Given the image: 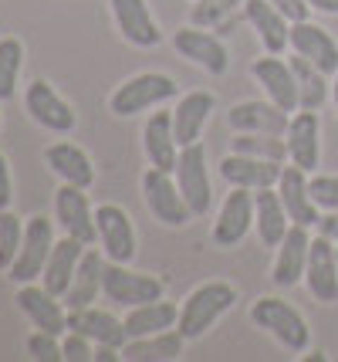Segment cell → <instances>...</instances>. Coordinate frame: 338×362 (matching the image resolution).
<instances>
[{"instance_id": "18", "label": "cell", "mask_w": 338, "mask_h": 362, "mask_svg": "<svg viewBox=\"0 0 338 362\" xmlns=\"http://www.w3.org/2000/svg\"><path fill=\"white\" fill-rule=\"evenodd\" d=\"M109 7H112V21L119 34L132 47L162 45V31L156 24V17H152V11H149V0H109Z\"/></svg>"}, {"instance_id": "4", "label": "cell", "mask_w": 338, "mask_h": 362, "mask_svg": "<svg viewBox=\"0 0 338 362\" xmlns=\"http://www.w3.org/2000/svg\"><path fill=\"white\" fill-rule=\"evenodd\" d=\"M51 251H54V221L44 214H34L24 223V244L17 251L14 264L7 268V278L14 284L41 281V271L48 264Z\"/></svg>"}, {"instance_id": "46", "label": "cell", "mask_w": 338, "mask_h": 362, "mask_svg": "<svg viewBox=\"0 0 338 362\" xmlns=\"http://www.w3.org/2000/svg\"><path fill=\"white\" fill-rule=\"evenodd\" d=\"M332 102H335V112H338V75H335V81H332Z\"/></svg>"}, {"instance_id": "38", "label": "cell", "mask_w": 338, "mask_h": 362, "mask_svg": "<svg viewBox=\"0 0 338 362\" xmlns=\"http://www.w3.org/2000/svg\"><path fill=\"white\" fill-rule=\"evenodd\" d=\"M28 356L34 362H65V349H61V335H54V332H44V329H34L28 335Z\"/></svg>"}, {"instance_id": "33", "label": "cell", "mask_w": 338, "mask_h": 362, "mask_svg": "<svg viewBox=\"0 0 338 362\" xmlns=\"http://www.w3.org/2000/svg\"><path fill=\"white\" fill-rule=\"evenodd\" d=\"M237 11H243V0H193L190 7V24L196 28H210L220 37L237 28Z\"/></svg>"}, {"instance_id": "7", "label": "cell", "mask_w": 338, "mask_h": 362, "mask_svg": "<svg viewBox=\"0 0 338 362\" xmlns=\"http://www.w3.org/2000/svg\"><path fill=\"white\" fill-rule=\"evenodd\" d=\"M166 284L156 274H145V271H132L129 264H119V261H109L105 264V298L112 305H122V308H135V305H145V301L162 298Z\"/></svg>"}, {"instance_id": "9", "label": "cell", "mask_w": 338, "mask_h": 362, "mask_svg": "<svg viewBox=\"0 0 338 362\" xmlns=\"http://www.w3.org/2000/svg\"><path fill=\"white\" fill-rule=\"evenodd\" d=\"M95 227H98V247L109 261L132 264L135 261V227L132 217L119 204H98L95 206Z\"/></svg>"}, {"instance_id": "35", "label": "cell", "mask_w": 338, "mask_h": 362, "mask_svg": "<svg viewBox=\"0 0 338 362\" xmlns=\"http://www.w3.org/2000/svg\"><path fill=\"white\" fill-rule=\"evenodd\" d=\"M230 153L267 159V163H284L288 142H284V136H267V132H237V139L230 142Z\"/></svg>"}, {"instance_id": "24", "label": "cell", "mask_w": 338, "mask_h": 362, "mask_svg": "<svg viewBox=\"0 0 338 362\" xmlns=\"http://www.w3.org/2000/svg\"><path fill=\"white\" fill-rule=\"evenodd\" d=\"M243 21L254 28L267 54H281L291 47V21L267 0H243Z\"/></svg>"}, {"instance_id": "14", "label": "cell", "mask_w": 338, "mask_h": 362, "mask_svg": "<svg viewBox=\"0 0 338 362\" xmlns=\"http://www.w3.org/2000/svg\"><path fill=\"white\" fill-rule=\"evenodd\" d=\"M305 288L311 298L332 305L338 301V254L332 237H311V251H308V268H305Z\"/></svg>"}, {"instance_id": "28", "label": "cell", "mask_w": 338, "mask_h": 362, "mask_svg": "<svg viewBox=\"0 0 338 362\" xmlns=\"http://www.w3.org/2000/svg\"><path fill=\"white\" fill-rule=\"evenodd\" d=\"M68 329L81 332V335L92 339L95 346H102V342H105V346H126V342H129L122 318H115L112 312L95 308V305H88V308H71V312H68Z\"/></svg>"}, {"instance_id": "43", "label": "cell", "mask_w": 338, "mask_h": 362, "mask_svg": "<svg viewBox=\"0 0 338 362\" xmlns=\"http://www.w3.org/2000/svg\"><path fill=\"white\" fill-rule=\"evenodd\" d=\"M318 234L332 237V240L338 244V210H325L322 221H318Z\"/></svg>"}, {"instance_id": "15", "label": "cell", "mask_w": 338, "mask_h": 362, "mask_svg": "<svg viewBox=\"0 0 338 362\" xmlns=\"http://www.w3.org/2000/svg\"><path fill=\"white\" fill-rule=\"evenodd\" d=\"M311 227L301 223H291L284 240L274 247V268H271V281L277 288H294V284L305 281V268H308V251H311Z\"/></svg>"}, {"instance_id": "3", "label": "cell", "mask_w": 338, "mask_h": 362, "mask_svg": "<svg viewBox=\"0 0 338 362\" xmlns=\"http://www.w3.org/2000/svg\"><path fill=\"white\" fill-rule=\"evenodd\" d=\"M251 322L258 325L260 332H267L277 346H284L288 352H308L311 346V329H308L305 315L288 305L277 295H264L251 305Z\"/></svg>"}, {"instance_id": "11", "label": "cell", "mask_w": 338, "mask_h": 362, "mask_svg": "<svg viewBox=\"0 0 338 362\" xmlns=\"http://www.w3.org/2000/svg\"><path fill=\"white\" fill-rule=\"evenodd\" d=\"M176 183L179 193L186 197L190 210H193V217H203L210 204H213V187H210V173H207V149L200 142H190V146L179 149Z\"/></svg>"}, {"instance_id": "6", "label": "cell", "mask_w": 338, "mask_h": 362, "mask_svg": "<svg viewBox=\"0 0 338 362\" xmlns=\"http://www.w3.org/2000/svg\"><path fill=\"white\" fill-rule=\"evenodd\" d=\"M24 109H28V115H31L37 126L54 132V136H68V132H75V126H78L75 109L58 95V88L48 78L28 81V88H24Z\"/></svg>"}, {"instance_id": "13", "label": "cell", "mask_w": 338, "mask_h": 362, "mask_svg": "<svg viewBox=\"0 0 338 362\" xmlns=\"http://www.w3.org/2000/svg\"><path fill=\"white\" fill-rule=\"evenodd\" d=\"M284 142H288V163L301 166L305 173H315L318 159H322V119H318V112L311 109L291 112Z\"/></svg>"}, {"instance_id": "22", "label": "cell", "mask_w": 338, "mask_h": 362, "mask_svg": "<svg viewBox=\"0 0 338 362\" xmlns=\"http://www.w3.org/2000/svg\"><path fill=\"white\" fill-rule=\"evenodd\" d=\"M143 149L149 166L176 173L179 142H176V132H173V109H159L149 115V122L143 126Z\"/></svg>"}, {"instance_id": "40", "label": "cell", "mask_w": 338, "mask_h": 362, "mask_svg": "<svg viewBox=\"0 0 338 362\" xmlns=\"http://www.w3.org/2000/svg\"><path fill=\"white\" fill-rule=\"evenodd\" d=\"M61 349H65V362H92L95 359V342L85 339L81 332L68 329L65 335H61Z\"/></svg>"}, {"instance_id": "48", "label": "cell", "mask_w": 338, "mask_h": 362, "mask_svg": "<svg viewBox=\"0 0 338 362\" xmlns=\"http://www.w3.org/2000/svg\"><path fill=\"white\" fill-rule=\"evenodd\" d=\"M335 254H338V244H335Z\"/></svg>"}, {"instance_id": "23", "label": "cell", "mask_w": 338, "mask_h": 362, "mask_svg": "<svg viewBox=\"0 0 338 362\" xmlns=\"http://www.w3.org/2000/svg\"><path fill=\"white\" fill-rule=\"evenodd\" d=\"M277 193L284 200V210H288L291 223H301V227H318L322 221V206L311 200V189H308V173L301 166H281V180H277Z\"/></svg>"}, {"instance_id": "31", "label": "cell", "mask_w": 338, "mask_h": 362, "mask_svg": "<svg viewBox=\"0 0 338 362\" xmlns=\"http://www.w3.org/2000/svg\"><path fill=\"white\" fill-rule=\"evenodd\" d=\"M183 332L179 329H166L156 335H143V339H129L122 346V359L126 362H173L183 356Z\"/></svg>"}, {"instance_id": "36", "label": "cell", "mask_w": 338, "mask_h": 362, "mask_svg": "<svg viewBox=\"0 0 338 362\" xmlns=\"http://www.w3.org/2000/svg\"><path fill=\"white\" fill-rule=\"evenodd\" d=\"M20 68H24V41L17 34H4L0 37V102L14 98Z\"/></svg>"}, {"instance_id": "44", "label": "cell", "mask_w": 338, "mask_h": 362, "mask_svg": "<svg viewBox=\"0 0 338 362\" xmlns=\"http://www.w3.org/2000/svg\"><path fill=\"white\" fill-rule=\"evenodd\" d=\"M115 359H122V346H95V362H115Z\"/></svg>"}, {"instance_id": "12", "label": "cell", "mask_w": 338, "mask_h": 362, "mask_svg": "<svg viewBox=\"0 0 338 362\" xmlns=\"http://www.w3.org/2000/svg\"><path fill=\"white\" fill-rule=\"evenodd\" d=\"M254 227V189L234 187L220 204V214L213 221V244L217 247H237Z\"/></svg>"}, {"instance_id": "47", "label": "cell", "mask_w": 338, "mask_h": 362, "mask_svg": "<svg viewBox=\"0 0 338 362\" xmlns=\"http://www.w3.org/2000/svg\"><path fill=\"white\" fill-rule=\"evenodd\" d=\"M325 352H311V356H305V362H322Z\"/></svg>"}, {"instance_id": "19", "label": "cell", "mask_w": 338, "mask_h": 362, "mask_svg": "<svg viewBox=\"0 0 338 362\" xmlns=\"http://www.w3.org/2000/svg\"><path fill=\"white\" fill-rule=\"evenodd\" d=\"M291 51L301 54L325 75H338V41L315 21H294L291 24Z\"/></svg>"}, {"instance_id": "42", "label": "cell", "mask_w": 338, "mask_h": 362, "mask_svg": "<svg viewBox=\"0 0 338 362\" xmlns=\"http://www.w3.org/2000/svg\"><path fill=\"white\" fill-rule=\"evenodd\" d=\"M267 4H274L291 24H294V21H308V14H311V4H308V0H267Z\"/></svg>"}, {"instance_id": "21", "label": "cell", "mask_w": 338, "mask_h": 362, "mask_svg": "<svg viewBox=\"0 0 338 362\" xmlns=\"http://www.w3.org/2000/svg\"><path fill=\"white\" fill-rule=\"evenodd\" d=\"M105 264H109V257H105L102 247H95V244L85 247L78 271H75V281L68 288V295L61 298L68 312L71 308H88V305H95L98 295H105Z\"/></svg>"}, {"instance_id": "25", "label": "cell", "mask_w": 338, "mask_h": 362, "mask_svg": "<svg viewBox=\"0 0 338 362\" xmlns=\"http://www.w3.org/2000/svg\"><path fill=\"white\" fill-rule=\"evenodd\" d=\"M44 166L58 176L61 183H71V187H95V163L92 156L75 146V142H51L44 149Z\"/></svg>"}, {"instance_id": "37", "label": "cell", "mask_w": 338, "mask_h": 362, "mask_svg": "<svg viewBox=\"0 0 338 362\" xmlns=\"http://www.w3.org/2000/svg\"><path fill=\"white\" fill-rule=\"evenodd\" d=\"M24 223L14 210H0V271H7L14 264L17 251L24 244Z\"/></svg>"}, {"instance_id": "20", "label": "cell", "mask_w": 338, "mask_h": 362, "mask_svg": "<svg viewBox=\"0 0 338 362\" xmlns=\"http://www.w3.org/2000/svg\"><path fill=\"white\" fill-rule=\"evenodd\" d=\"M251 75L258 78V85H264V92L274 105H281L284 112H298V78L291 62H281V54H264L251 64Z\"/></svg>"}, {"instance_id": "39", "label": "cell", "mask_w": 338, "mask_h": 362, "mask_svg": "<svg viewBox=\"0 0 338 362\" xmlns=\"http://www.w3.org/2000/svg\"><path fill=\"white\" fill-rule=\"evenodd\" d=\"M308 189L322 210H338V176H311Z\"/></svg>"}, {"instance_id": "17", "label": "cell", "mask_w": 338, "mask_h": 362, "mask_svg": "<svg viewBox=\"0 0 338 362\" xmlns=\"http://www.w3.org/2000/svg\"><path fill=\"white\" fill-rule=\"evenodd\" d=\"M291 122V112L274 105L271 98H247L237 102L227 112V126L234 132H267V136H284Z\"/></svg>"}, {"instance_id": "10", "label": "cell", "mask_w": 338, "mask_h": 362, "mask_svg": "<svg viewBox=\"0 0 338 362\" xmlns=\"http://www.w3.org/2000/svg\"><path fill=\"white\" fill-rule=\"evenodd\" d=\"M173 47H176V54L200 64L210 75H227V68H230V51H227L224 37L210 28H196V24L179 28L173 34Z\"/></svg>"}, {"instance_id": "26", "label": "cell", "mask_w": 338, "mask_h": 362, "mask_svg": "<svg viewBox=\"0 0 338 362\" xmlns=\"http://www.w3.org/2000/svg\"><path fill=\"white\" fill-rule=\"evenodd\" d=\"M217 109V98L213 92H186L176 98V109H173V132H176L179 149L190 146V142H200L203 129H207L210 115Z\"/></svg>"}, {"instance_id": "16", "label": "cell", "mask_w": 338, "mask_h": 362, "mask_svg": "<svg viewBox=\"0 0 338 362\" xmlns=\"http://www.w3.org/2000/svg\"><path fill=\"white\" fill-rule=\"evenodd\" d=\"M17 308L28 315L34 329H44V332H54V335H65L68 332V308L65 301L58 295H51L44 284L37 281H28L17 288Z\"/></svg>"}, {"instance_id": "29", "label": "cell", "mask_w": 338, "mask_h": 362, "mask_svg": "<svg viewBox=\"0 0 338 362\" xmlns=\"http://www.w3.org/2000/svg\"><path fill=\"white\" fill-rule=\"evenodd\" d=\"M88 244H81L75 237H61V240H54V251H51L48 264L41 271V284L48 288L51 295H58V298H65L71 281H75V271H78V261L81 254H85Z\"/></svg>"}, {"instance_id": "5", "label": "cell", "mask_w": 338, "mask_h": 362, "mask_svg": "<svg viewBox=\"0 0 338 362\" xmlns=\"http://www.w3.org/2000/svg\"><path fill=\"white\" fill-rule=\"evenodd\" d=\"M143 200L149 206V214L162 227H186V223L193 221V210L186 204V197L179 193V183L166 170L149 166L143 173Z\"/></svg>"}, {"instance_id": "45", "label": "cell", "mask_w": 338, "mask_h": 362, "mask_svg": "<svg viewBox=\"0 0 338 362\" xmlns=\"http://www.w3.org/2000/svg\"><path fill=\"white\" fill-rule=\"evenodd\" d=\"M311 4V11H318V14H338V0H308Z\"/></svg>"}, {"instance_id": "1", "label": "cell", "mask_w": 338, "mask_h": 362, "mask_svg": "<svg viewBox=\"0 0 338 362\" xmlns=\"http://www.w3.org/2000/svg\"><path fill=\"white\" fill-rule=\"evenodd\" d=\"M237 305V288L227 281H203L183 298L179 305L176 329L183 332V339H203L220 318Z\"/></svg>"}, {"instance_id": "34", "label": "cell", "mask_w": 338, "mask_h": 362, "mask_svg": "<svg viewBox=\"0 0 338 362\" xmlns=\"http://www.w3.org/2000/svg\"><path fill=\"white\" fill-rule=\"evenodd\" d=\"M291 68H294V78H298V105L318 112L325 105V98H328V75L301 54L291 58Z\"/></svg>"}, {"instance_id": "27", "label": "cell", "mask_w": 338, "mask_h": 362, "mask_svg": "<svg viewBox=\"0 0 338 362\" xmlns=\"http://www.w3.org/2000/svg\"><path fill=\"white\" fill-rule=\"evenodd\" d=\"M281 166H284V163H267V159L227 153V156L220 159V176H224L230 187L264 189V187H277V180H281Z\"/></svg>"}, {"instance_id": "32", "label": "cell", "mask_w": 338, "mask_h": 362, "mask_svg": "<svg viewBox=\"0 0 338 362\" xmlns=\"http://www.w3.org/2000/svg\"><path fill=\"white\" fill-rule=\"evenodd\" d=\"M176 318H179V308L173 301L156 298V301H145V305L129 308V315L122 318V325H126V335H129V339H143V335H156V332L176 329Z\"/></svg>"}, {"instance_id": "41", "label": "cell", "mask_w": 338, "mask_h": 362, "mask_svg": "<svg viewBox=\"0 0 338 362\" xmlns=\"http://www.w3.org/2000/svg\"><path fill=\"white\" fill-rule=\"evenodd\" d=\"M14 204V176H11V163L0 153V210H11Z\"/></svg>"}, {"instance_id": "8", "label": "cell", "mask_w": 338, "mask_h": 362, "mask_svg": "<svg viewBox=\"0 0 338 362\" xmlns=\"http://www.w3.org/2000/svg\"><path fill=\"white\" fill-rule=\"evenodd\" d=\"M54 221L65 230L68 237H75L81 244H95L98 240V227H95V206L88 200V189L85 187H71L61 183L54 189Z\"/></svg>"}, {"instance_id": "2", "label": "cell", "mask_w": 338, "mask_h": 362, "mask_svg": "<svg viewBox=\"0 0 338 362\" xmlns=\"http://www.w3.org/2000/svg\"><path fill=\"white\" fill-rule=\"evenodd\" d=\"M179 92L176 78L162 75V71H139L126 78L122 85H115V92L109 95V112L119 119H132L139 112L159 109L166 102H173Z\"/></svg>"}, {"instance_id": "30", "label": "cell", "mask_w": 338, "mask_h": 362, "mask_svg": "<svg viewBox=\"0 0 338 362\" xmlns=\"http://www.w3.org/2000/svg\"><path fill=\"white\" fill-rule=\"evenodd\" d=\"M254 227H258V237L264 247H277L284 234L291 227V217L284 210V200L277 187H264V189H254Z\"/></svg>"}]
</instances>
